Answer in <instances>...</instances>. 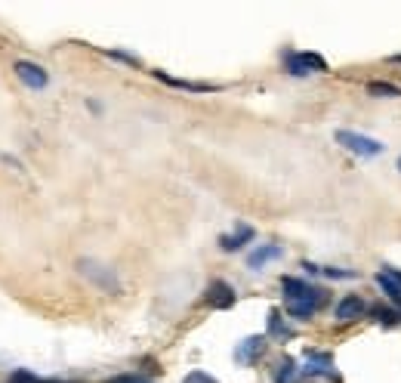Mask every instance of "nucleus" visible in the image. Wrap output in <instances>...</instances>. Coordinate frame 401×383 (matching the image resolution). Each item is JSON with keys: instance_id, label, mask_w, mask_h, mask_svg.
Segmentation results:
<instances>
[{"instance_id": "f03ea898", "label": "nucleus", "mask_w": 401, "mask_h": 383, "mask_svg": "<svg viewBox=\"0 0 401 383\" xmlns=\"http://www.w3.org/2000/svg\"><path fill=\"white\" fill-rule=\"evenodd\" d=\"M77 269H81L84 279H90L93 285H99L102 290H108V294H117L121 290V281H117L115 269H108L105 263H96V260H81L77 263Z\"/></svg>"}, {"instance_id": "0eeeda50", "label": "nucleus", "mask_w": 401, "mask_h": 383, "mask_svg": "<svg viewBox=\"0 0 401 383\" xmlns=\"http://www.w3.org/2000/svg\"><path fill=\"white\" fill-rule=\"evenodd\" d=\"M364 300H361L358 294H346L343 300L337 303V321H355V319H361V315H364Z\"/></svg>"}, {"instance_id": "6e6552de", "label": "nucleus", "mask_w": 401, "mask_h": 383, "mask_svg": "<svg viewBox=\"0 0 401 383\" xmlns=\"http://www.w3.org/2000/svg\"><path fill=\"white\" fill-rule=\"evenodd\" d=\"M266 353V337H247L244 343H238V349H235V359L241 362V365H253L260 355Z\"/></svg>"}, {"instance_id": "a211bd4d", "label": "nucleus", "mask_w": 401, "mask_h": 383, "mask_svg": "<svg viewBox=\"0 0 401 383\" xmlns=\"http://www.w3.org/2000/svg\"><path fill=\"white\" fill-rule=\"evenodd\" d=\"M186 383H219V380H213L210 374H204V371H192L186 377Z\"/></svg>"}, {"instance_id": "39448f33", "label": "nucleus", "mask_w": 401, "mask_h": 383, "mask_svg": "<svg viewBox=\"0 0 401 383\" xmlns=\"http://www.w3.org/2000/svg\"><path fill=\"white\" fill-rule=\"evenodd\" d=\"M12 71H16V77H19V81H22L28 90H43V87L50 84V75H47V71H43L41 65H35V62H25V59L12 65Z\"/></svg>"}, {"instance_id": "6ab92c4d", "label": "nucleus", "mask_w": 401, "mask_h": 383, "mask_svg": "<svg viewBox=\"0 0 401 383\" xmlns=\"http://www.w3.org/2000/svg\"><path fill=\"white\" fill-rule=\"evenodd\" d=\"M108 383H146V380L136 377V374H117V377H111Z\"/></svg>"}, {"instance_id": "9b49d317", "label": "nucleus", "mask_w": 401, "mask_h": 383, "mask_svg": "<svg viewBox=\"0 0 401 383\" xmlns=\"http://www.w3.org/2000/svg\"><path fill=\"white\" fill-rule=\"evenodd\" d=\"M253 229L251 226H238V232H235V235H222V239H219V247L222 250H238V247H244V244L247 241H253Z\"/></svg>"}, {"instance_id": "ddd939ff", "label": "nucleus", "mask_w": 401, "mask_h": 383, "mask_svg": "<svg viewBox=\"0 0 401 383\" xmlns=\"http://www.w3.org/2000/svg\"><path fill=\"white\" fill-rule=\"evenodd\" d=\"M367 93H371V96H401V87L386 84V81H371V84H367Z\"/></svg>"}, {"instance_id": "20e7f679", "label": "nucleus", "mask_w": 401, "mask_h": 383, "mask_svg": "<svg viewBox=\"0 0 401 383\" xmlns=\"http://www.w3.org/2000/svg\"><path fill=\"white\" fill-rule=\"evenodd\" d=\"M284 65L293 77H306V75H312V71H327V62L318 53H287Z\"/></svg>"}, {"instance_id": "f3484780", "label": "nucleus", "mask_w": 401, "mask_h": 383, "mask_svg": "<svg viewBox=\"0 0 401 383\" xmlns=\"http://www.w3.org/2000/svg\"><path fill=\"white\" fill-rule=\"evenodd\" d=\"M321 272H324L327 279H358V272H349V269H333V266H324Z\"/></svg>"}, {"instance_id": "2eb2a0df", "label": "nucleus", "mask_w": 401, "mask_h": 383, "mask_svg": "<svg viewBox=\"0 0 401 383\" xmlns=\"http://www.w3.org/2000/svg\"><path fill=\"white\" fill-rule=\"evenodd\" d=\"M293 377H297V362L293 359H284L278 365V377H275V383H291Z\"/></svg>"}, {"instance_id": "f8f14e48", "label": "nucleus", "mask_w": 401, "mask_h": 383, "mask_svg": "<svg viewBox=\"0 0 401 383\" xmlns=\"http://www.w3.org/2000/svg\"><path fill=\"white\" fill-rule=\"evenodd\" d=\"M281 288H284V300H297V297L309 294V288H312V285H306V281L284 275V279H281Z\"/></svg>"}, {"instance_id": "dca6fc26", "label": "nucleus", "mask_w": 401, "mask_h": 383, "mask_svg": "<svg viewBox=\"0 0 401 383\" xmlns=\"http://www.w3.org/2000/svg\"><path fill=\"white\" fill-rule=\"evenodd\" d=\"M371 312L377 315V321H380V325H395V321H398V312H395V309H383V306H373Z\"/></svg>"}, {"instance_id": "7ed1b4c3", "label": "nucleus", "mask_w": 401, "mask_h": 383, "mask_svg": "<svg viewBox=\"0 0 401 383\" xmlns=\"http://www.w3.org/2000/svg\"><path fill=\"white\" fill-rule=\"evenodd\" d=\"M324 300H327L324 288H309V294L297 297V300H284V303H287V312H291L293 319H312V315L324 306Z\"/></svg>"}, {"instance_id": "aec40b11", "label": "nucleus", "mask_w": 401, "mask_h": 383, "mask_svg": "<svg viewBox=\"0 0 401 383\" xmlns=\"http://www.w3.org/2000/svg\"><path fill=\"white\" fill-rule=\"evenodd\" d=\"M398 170H401V158H398Z\"/></svg>"}, {"instance_id": "4468645a", "label": "nucleus", "mask_w": 401, "mask_h": 383, "mask_svg": "<svg viewBox=\"0 0 401 383\" xmlns=\"http://www.w3.org/2000/svg\"><path fill=\"white\" fill-rule=\"evenodd\" d=\"M268 331H272L275 337H281V340H287V337H293V334H291V328H284V321H281L278 309H272V312H268Z\"/></svg>"}, {"instance_id": "9d476101", "label": "nucleus", "mask_w": 401, "mask_h": 383, "mask_svg": "<svg viewBox=\"0 0 401 383\" xmlns=\"http://www.w3.org/2000/svg\"><path fill=\"white\" fill-rule=\"evenodd\" d=\"M281 254H284V247H281V244H262V247H256L253 254L247 256V266H251V269H262L266 263L281 260Z\"/></svg>"}, {"instance_id": "1a4fd4ad", "label": "nucleus", "mask_w": 401, "mask_h": 383, "mask_svg": "<svg viewBox=\"0 0 401 383\" xmlns=\"http://www.w3.org/2000/svg\"><path fill=\"white\" fill-rule=\"evenodd\" d=\"M207 303L213 309L235 306V290H232V285H226V281H213V285L207 288Z\"/></svg>"}, {"instance_id": "423d86ee", "label": "nucleus", "mask_w": 401, "mask_h": 383, "mask_svg": "<svg viewBox=\"0 0 401 383\" xmlns=\"http://www.w3.org/2000/svg\"><path fill=\"white\" fill-rule=\"evenodd\" d=\"M377 285H380V290H383V294L389 297V300L401 309V269H395V266H383V269L377 272Z\"/></svg>"}, {"instance_id": "f257e3e1", "label": "nucleus", "mask_w": 401, "mask_h": 383, "mask_svg": "<svg viewBox=\"0 0 401 383\" xmlns=\"http://www.w3.org/2000/svg\"><path fill=\"white\" fill-rule=\"evenodd\" d=\"M333 140H337V145H343L346 151H352V155H358V158H377V155H383V149H386L380 140L355 133V130H337Z\"/></svg>"}]
</instances>
